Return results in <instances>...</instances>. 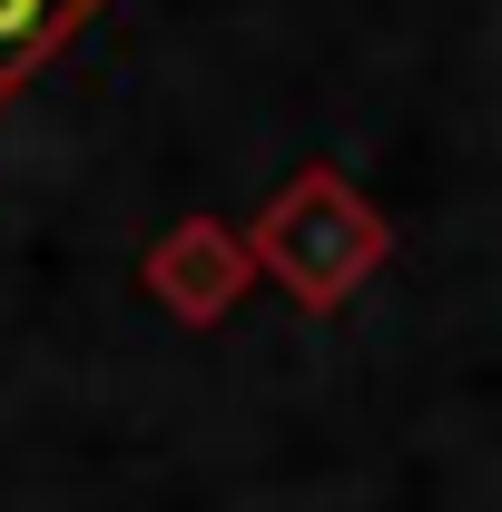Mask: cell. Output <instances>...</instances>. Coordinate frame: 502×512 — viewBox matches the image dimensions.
I'll return each instance as SVG.
<instances>
[{
	"instance_id": "3",
	"label": "cell",
	"mask_w": 502,
	"mask_h": 512,
	"mask_svg": "<svg viewBox=\"0 0 502 512\" xmlns=\"http://www.w3.org/2000/svg\"><path fill=\"white\" fill-rule=\"evenodd\" d=\"M109 0H0V109L60 60L79 30H99Z\"/></svg>"
},
{
	"instance_id": "2",
	"label": "cell",
	"mask_w": 502,
	"mask_h": 512,
	"mask_svg": "<svg viewBox=\"0 0 502 512\" xmlns=\"http://www.w3.org/2000/svg\"><path fill=\"white\" fill-rule=\"evenodd\" d=\"M138 286H148L178 325H217V316L256 286V256H247V237H237L227 217H178V227L148 247Z\"/></svg>"
},
{
	"instance_id": "1",
	"label": "cell",
	"mask_w": 502,
	"mask_h": 512,
	"mask_svg": "<svg viewBox=\"0 0 502 512\" xmlns=\"http://www.w3.org/2000/svg\"><path fill=\"white\" fill-rule=\"evenodd\" d=\"M247 256H256V276L286 286L306 316H335V306H355V296L384 276V256H394V217H384L345 168L315 158V168H296L286 188L256 207Z\"/></svg>"
}]
</instances>
